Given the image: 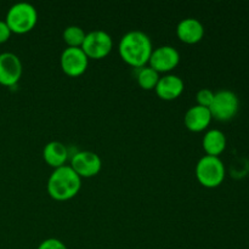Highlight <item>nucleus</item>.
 Returning <instances> with one entry per match:
<instances>
[{
    "label": "nucleus",
    "instance_id": "1",
    "mask_svg": "<svg viewBox=\"0 0 249 249\" xmlns=\"http://www.w3.org/2000/svg\"><path fill=\"white\" fill-rule=\"evenodd\" d=\"M152 41L141 31H130L124 34L118 44V53L126 65L134 68L147 66L152 53Z\"/></svg>",
    "mask_w": 249,
    "mask_h": 249
},
{
    "label": "nucleus",
    "instance_id": "2",
    "mask_svg": "<svg viewBox=\"0 0 249 249\" xmlns=\"http://www.w3.org/2000/svg\"><path fill=\"white\" fill-rule=\"evenodd\" d=\"M80 187H82V178L70 165H63L53 169L46 184L49 196L58 202L74 198L80 191Z\"/></svg>",
    "mask_w": 249,
    "mask_h": 249
},
{
    "label": "nucleus",
    "instance_id": "3",
    "mask_svg": "<svg viewBox=\"0 0 249 249\" xmlns=\"http://www.w3.org/2000/svg\"><path fill=\"white\" fill-rule=\"evenodd\" d=\"M5 22L11 33L26 34L36 27L38 22V12L29 2H17L7 10Z\"/></svg>",
    "mask_w": 249,
    "mask_h": 249
},
{
    "label": "nucleus",
    "instance_id": "4",
    "mask_svg": "<svg viewBox=\"0 0 249 249\" xmlns=\"http://www.w3.org/2000/svg\"><path fill=\"white\" fill-rule=\"evenodd\" d=\"M226 177L224 162L219 157L203 156L196 164V178L202 186L215 189L220 186Z\"/></svg>",
    "mask_w": 249,
    "mask_h": 249
},
{
    "label": "nucleus",
    "instance_id": "5",
    "mask_svg": "<svg viewBox=\"0 0 249 249\" xmlns=\"http://www.w3.org/2000/svg\"><path fill=\"white\" fill-rule=\"evenodd\" d=\"M238 108H240V100L237 95L231 90H220L214 94V100L209 107V111L213 119L219 122H228L237 114Z\"/></svg>",
    "mask_w": 249,
    "mask_h": 249
},
{
    "label": "nucleus",
    "instance_id": "6",
    "mask_svg": "<svg viewBox=\"0 0 249 249\" xmlns=\"http://www.w3.org/2000/svg\"><path fill=\"white\" fill-rule=\"evenodd\" d=\"M80 49L84 51L89 60H102L108 56L113 49V40L107 32L100 29L92 31L87 33Z\"/></svg>",
    "mask_w": 249,
    "mask_h": 249
},
{
    "label": "nucleus",
    "instance_id": "7",
    "mask_svg": "<svg viewBox=\"0 0 249 249\" xmlns=\"http://www.w3.org/2000/svg\"><path fill=\"white\" fill-rule=\"evenodd\" d=\"M71 168L80 178L96 177L102 168V160L97 153L92 151H79L74 153L71 160Z\"/></svg>",
    "mask_w": 249,
    "mask_h": 249
},
{
    "label": "nucleus",
    "instance_id": "8",
    "mask_svg": "<svg viewBox=\"0 0 249 249\" xmlns=\"http://www.w3.org/2000/svg\"><path fill=\"white\" fill-rule=\"evenodd\" d=\"M60 65L68 77H79L87 71L89 58L80 48H66L61 53Z\"/></svg>",
    "mask_w": 249,
    "mask_h": 249
},
{
    "label": "nucleus",
    "instance_id": "9",
    "mask_svg": "<svg viewBox=\"0 0 249 249\" xmlns=\"http://www.w3.org/2000/svg\"><path fill=\"white\" fill-rule=\"evenodd\" d=\"M22 73H23V66L16 53H0V85L14 87L19 82Z\"/></svg>",
    "mask_w": 249,
    "mask_h": 249
},
{
    "label": "nucleus",
    "instance_id": "10",
    "mask_svg": "<svg viewBox=\"0 0 249 249\" xmlns=\"http://www.w3.org/2000/svg\"><path fill=\"white\" fill-rule=\"evenodd\" d=\"M179 62V51L170 45H163L153 49L148 66L158 73H168L174 70Z\"/></svg>",
    "mask_w": 249,
    "mask_h": 249
},
{
    "label": "nucleus",
    "instance_id": "11",
    "mask_svg": "<svg viewBox=\"0 0 249 249\" xmlns=\"http://www.w3.org/2000/svg\"><path fill=\"white\" fill-rule=\"evenodd\" d=\"M184 88V82L179 75L165 74L160 78L155 88V91L160 99L172 101V100L178 99L182 94Z\"/></svg>",
    "mask_w": 249,
    "mask_h": 249
},
{
    "label": "nucleus",
    "instance_id": "12",
    "mask_svg": "<svg viewBox=\"0 0 249 249\" xmlns=\"http://www.w3.org/2000/svg\"><path fill=\"white\" fill-rule=\"evenodd\" d=\"M177 36L185 44H197L203 39L204 26L199 19L187 17L179 22L177 27Z\"/></svg>",
    "mask_w": 249,
    "mask_h": 249
},
{
    "label": "nucleus",
    "instance_id": "13",
    "mask_svg": "<svg viewBox=\"0 0 249 249\" xmlns=\"http://www.w3.org/2000/svg\"><path fill=\"white\" fill-rule=\"evenodd\" d=\"M212 119L213 118H212V113L209 108L196 105V106L190 107L186 111L184 117V123L185 126L190 131L201 133V131L208 129Z\"/></svg>",
    "mask_w": 249,
    "mask_h": 249
},
{
    "label": "nucleus",
    "instance_id": "14",
    "mask_svg": "<svg viewBox=\"0 0 249 249\" xmlns=\"http://www.w3.org/2000/svg\"><path fill=\"white\" fill-rule=\"evenodd\" d=\"M68 156H70L68 148L60 141H50L43 148L44 160L53 169L66 165Z\"/></svg>",
    "mask_w": 249,
    "mask_h": 249
},
{
    "label": "nucleus",
    "instance_id": "15",
    "mask_svg": "<svg viewBox=\"0 0 249 249\" xmlns=\"http://www.w3.org/2000/svg\"><path fill=\"white\" fill-rule=\"evenodd\" d=\"M226 143L228 140L225 134L219 129H211L204 134L202 139V147L206 152V156L219 157L225 151Z\"/></svg>",
    "mask_w": 249,
    "mask_h": 249
},
{
    "label": "nucleus",
    "instance_id": "16",
    "mask_svg": "<svg viewBox=\"0 0 249 249\" xmlns=\"http://www.w3.org/2000/svg\"><path fill=\"white\" fill-rule=\"evenodd\" d=\"M160 78V73L156 72L150 66H143V67L138 68L136 80H138V84L141 89L155 90Z\"/></svg>",
    "mask_w": 249,
    "mask_h": 249
},
{
    "label": "nucleus",
    "instance_id": "17",
    "mask_svg": "<svg viewBox=\"0 0 249 249\" xmlns=\"http://www.w3.org/2000/svg\"><path fill=\"white\" fill-rule=\"evenodd\" d=\"M87 33L84 29L78 26H68L63 31V41L67 44V48H82Z\"/></svg>",
    "mask_w": 249,
    "mask_h": 249
},
{
    "label": "nucleus",
    "instance_id": "18",
    "mask_svg": "<svg viewBox=\"0 0 249 249\" xmlns=\"http://www.w3.org/2000/svg\"><path fill=\"white\" fill-rule=\"evenodd\" d=\"M214 94L212 90L209 89H201L196 95V101L198 106L206 107V108H209L214 100Z\"/></svg>",
    "mask_w": 249,
    "mask_h": 249
},
{
    "label": "nucleus",
    "instance_id": "19",
    "mask_svg": "<svg viewBox=\"0 0 249 249\" xmlns=\"http://www.w3.org/2000/svg\"><path fill=\"white\" fill-rule=\"evenodd\" d=\"M36 249H68V248L62 241L57 240V238H46V240H44L43 242L38 246V248Z\"/></svg>",
    "mask_w": 249,
    "mask_h": 249
},
{
    "label": "nucleus",
    "instance_id": "20",
    "mask_svg": "<svg viewBox=\"0 0 249 249\" xmlns=\"http://www.w3.org/2000/svg\"><path fill=\"white\" fill-rule=\"evenodd\" d=\"M11 31L5 21H0V44L6 43L11 36Z\"/></svg>",
    "mask_w": 249,
    "mask_h": 249
}]
</instances>
